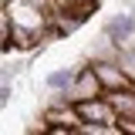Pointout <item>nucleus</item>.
Wrapping results in <instances>:
<instances>
[{"instance_id":"f257e3e1","label":"nucleus","mask_w":135,"mask_h":135,"mask_svg":"<svg viewBox=\"0 0 135 135\" xmlns=\"http://www.w3.org/2000/svg\"><path fill=\"white\" fill-rule=\"evenodd\" d=\"M101 34L115 44L118 51H128L135 47V10H118V14L105 17V24H101Z\"/></svg>"},{"instance_id":"f03ea898","label":"nucleus","mask_w":135,"mask_h":135,"mask_svg":"<svg viewBox=\"0 0 135 135\" xmlns=\"http://www.w3.org/2000/svg\"><path fill=\"white\" fill-rule=\"evenodd\" d=\"M95 68V74H98V81L105 91H122V88H135V78L125 71V68L118 64L115 57H101V61H91Z\"/></svg>"},{"instance_id":"7ed1b4c3","label":"nucleus","mask_w":135,"mask_h":135,"mask_svg":"<svg viewBox=\"0 0 135 135\" xmlns=\"http://www.w3.org/2000/svg\"><path fill=\"white\" fill-rule=\"evenodd\" d=\"M98 95H105V88H101L98 74H95V68H91V61H88V64H78V78H74V84L68 88L61 98H68V101H88V98H98Z\"/></svg>"},{"instance_id":"20e7f679","label":"nucleus","mask_w":135,"mask_h":135,"mask_svg":"<svg viewBox=\"0 0 135 135\" xmlns=\"http://www.w3.org/2000/svg\"><path fill=\"white\" fill-rule=\"evenodd\" d=\"M74 78H78V68H54V71L44 74V88L51 95H64L68 88L74 84Z\"/></svg>"},{"instance_id":"39448f33","label":"nucleus","mask_w":135,"mask_h":135,"mask_svg":"<svg viewBox=\"0 0 135 135\" xmlns=\"http://www.w3.org/2000/svg\"><path fill=\"white\" fill-rule=\"evenodd\" d=\"M118 64L125 68V71H128V74H132L135 78V47H128V51H118V57H115Z\"/></svg>"},{"instance_id":"423d86ee","label":"nucleus","mask_w":135,"mask_h":135,"mask_svg":"<svg viewBox=\"0 0 135 135\" xmlns=\"http://www.w3.org/2000/svg\"><path fill=\"white\" fill-rule=\"evenodd\" d=\"M10 95H14V84H10V74H3V81H0V105L3 108L10 105Z\"/></svg>"},{"instance_id":"0eeeda50","label":"nucleus","mask_w":135,"mask_h":135,"mask_svg":"<svg viewBox=\"0 0 135 135\" xmlns=\"http://www.w3.org/2000/svg\"><path fill=\"white\" fill-rule=\"evenodd\" d=\"M0 3H7V0H0Z\"/></svg>"},{"instance_id":"6e6552de","label":"nucleus","mask_w":135,"mask_h":135,"mask_svg":"<svg viewBox=\"0 0 135 135\" xmlns=\"http://www.w3.org/2000/svg\"><path fill=\"white\" fill-rule=\"evenodd\" d=\"M44 3H51V0H44Z\"/></svg>"},{"instance_id":"1a4fd4ad","label":"nucleus","mask_w":135,"mask_h":135,"mask_svg":"<svg viewBox=\"0 0 135 135\" xmlns=\"http://www.w3.org/2000/svg\"><path fill=\"white\" fill-rule=\"evenodd\" d=\"M132 7H135V0H132Z\"/></svg>"}]
</instances>
